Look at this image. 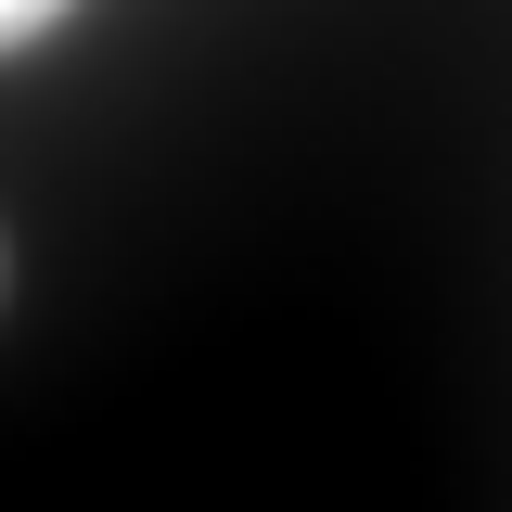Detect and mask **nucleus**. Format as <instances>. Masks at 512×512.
I'll list each match as a JSON object with an SVG mask.
<instances>
[{
  "mask_svg": "<svg viewBox=\"0 0 512 512\" xmlns=\"http://www.w3.org/2000/svg\"><path fill=\"white\" fill-rule=\"evenodd\" d=\"M77 0H0V52H26V39H52Z\"/></svg>",
  "mask_w": 512,
  "mask_h": 512,
  "instance_id": "1",
  "label": "nucleus"
},
{
  "mask_svg": "<svg viewBox=\"0 0 512 512\" xmlns=\"http://www.w3.org/2000/svg\"><path fill=\"white\" fill-rule=\"evenodd\" d=\"M0 295H13V244H0Z\"/></svg>",
  "mask_w": 512,
  "mask_h": 512,
  "instance_id": "2",
  "label": "nucleus"
}]
</instances>
